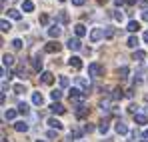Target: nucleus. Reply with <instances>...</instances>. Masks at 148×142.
Masks as SVG:
<instances>
[{
    "mask_svg": "<svg viewBox=\"0 0 148 142\" xmlns=\"http://www.w3.org/2000/svg\"><path fill=\"white\" fill-rule=\"evenodd\" d=\"M68 92H70V100H72V102H78V104H82V102L86 100V92H80L78 88H70Z\"/></svg>",
    "mask_w": 148,
    "mask_h": 142,
    "instance_id": "obj_1",
    "label": "nucleus"
},
{
    "mask_svg": "<svg viewBox=\"0 0 148 142\" xmlns=\"http://www.w3.org/2000/svg\"><path fill=\"white\" fill-rule=\"evenodd\" d=\"M102 72H104V66H102V64H98V62H92V64H88V74H90L92 78L100 76Z\"/></svg>",
    "mask_w": 148,
    "mask_h": 142,
    "instance_id": "obj_2",
    "label": "nucleus"
},
{
    "mask_svg": "<svg viewBox=\"0 0 148 142\" xmlns=\"http://www.w3.org/2000/svg\"><path fill=\"white\" fill-rule=\"evenodd\" d=\"M102 38H104V28H94V30L90 32V40H92V42H98Z\"/></svg>",
    "mask_w": 148,
    "mask_h": 142,
    "instance_id": "obj_3",
    "label": "nucleus"
},
{
    "mask_svg": "<svg viewBox=\"0 0 148 142\" xmlns=\"http://www.w3.org/2000/svg\"><path fill=\"white\" fill-rule=\"evenodd\" d=\"M66 46L70 48V50H80L82 48V42H80V38H68V42H66Z\"/></svg>",
    "mask_w": 148,
    "mask_h": 142,
    "instance_id": "obj_4",
    "label": "nucleus"
},
{
    "mask_svg": "<svg viewBox=\"0 0 148 142\" xmlns=\"http://www.w3.org/2000/svg\"><path fill=\"white\" fill-rule=\"evenodd\" d=\"M60 32H62V28H60L58 24L48 26V36H50V38H58V36H60Z\"/></svg>",
    "mask_w": 148,
    "mask_h": 142,
    "instance_id": "obj_5",
    "label": "nucleus"
},
{
    "mask_svg": "<svg viewBox=\"0 0 148 142\" xmlns=\"http://www.w3.org/2000/svg\"><path fill=\"white\" fill-rule=\"evenodd\" d=\"M46 52H48V54H58V52H60V44L54 42V40L48 42V44H46Z\"/></svg>",
    "mask_w": 148,
    "mask_h": 142,
    "instance_id": "obj_6",
    "label": "nucleus"
},
{
    "mask_svg": "<svg viewBox=\"0 0 148 142\" xmlns=\"http://www.w3.org/2000/svg\"><path fill=\"white\" fill-rule=\"evenodd\" d=\"M68 64L72 66L74 70H80V68H82V60H80L78 56H70V58H68Z\"/></svg>",
    "mask_w": 148,
    "mask_h": 142,
    "instance_id": "obj_7",
    "label": "nucleus"
},
{
    "mask_svg": "<svg viewBox=\"0 0 148 142\" xmlns=\"http://www.w3.org/2000/svg\"><path fill=\"white\" fill-rule=\"evenodd\" d=\"M50 110H52L54 114H64V112H66V108H64L60 102H52V104H50Z\"/></svg>",
    "mask_w": 148,
    "mask_h": 142,
    "instance_id": "obj_8",
    "label": "nucleus"
},
{
    "mask_svg": "<svg viewBox=\"0 0 148 142\" xmlns=\"http://www.w3.org/2000/svg\"><path fill=\"white\" fill-rule=\"evenodd\" d=\"M40 80H42L44 84H52V82H54V74H52V72H40Z\"/></svg>",
    "mask_w": 148,
    "mask_h": 142,
    "instance_id": "obj_9",
    "label": "nucleus"
},
{
    "mask_svg": "<svg viewBox=\"0 0 148 142\" xmlns=\"http://www.w3.org/2000/svg\"><path fill=\"white\" fill-rule=\"evenodd\" d=\"M74 34H76V38H82V36L86 34V26H84V24H76V26H74Z\"/></svg>",
    "mask_w": 148,
    "mask_h": 142,
    "instance_id": "obj_10",
    "label": "nucleus"
},
{
    "mask_svg": "<svg viewBox=\"0 0 148 142\" xmlns=\"http://www.w3.org/2000/svg\"><path fill=\"white\" fill-rule=\"evenodd\" d=\"M86 114H88V108H86L84 104H78V106H76V118H84Z\"/></svg>",
    "mask_w": 148,
    "mask_h": 142,
    "instance_id": "obj_11",
    "label": "nucleus"
},
{
    "mask_svg": "<svg viewBox=\"0 0 148 142\" xmlns=\"http://www.w3.org/2000/svg\"><path fill=\"white\" fill-rule=\"evenodd\" d=\"M42 102H44V98L40 92H32V104L34 106H42Z\"/></svg>",
    "mask_w": 148,
    "mask_h": 142,
    "instance_id": "obj_12",
    "label": "nucleus"
},
{
    "mask_svg": "<svg viewBox=\"0 0 148 142\" xmlns=\"http://www.w3.org/2000/svg\"><path fill=\"white\" fill-rule=\"evenodd\" d=\"M2 66H14V56H10V54H4L2 56Z\"/></svg>",
    "mask_w": 148,
    "mask_h": 142,
    "instance_id": "obj_13",
    "label": "nucleus"
},
{
    "mask_svg": "<svg viewBox=\"0 0 148 142\" xmlns=\"http://www.w3.org/2000/svg\"><path fill=\"white\" fill-rule=\"evenodd\" d=\"M126 30H128V32H138V30H140V22L130 20V22H128V26H126Z\"/></svg>",
    "mask_w": 148,
    "mask_h": 142,
    "instance_id": "obj_14",
    "label": "nucleus"
},
{
    "mask_svg": "<svg viewBox=\"0 0 148 142\" xmlns=\"http://www.w3.org/2000/svg\"><path fill=\"white\" fill-rule=\"evenodd\" d=\"M132 58H134L136 62H142V60L146 58V52H144V50H134V54H132Z\"/></svg>",
    "mask_w": 148,
    "mask_h": 142,
    "instance_id": "obj_15",
    "label": "nucleus"
},
{
    "mask_svg": "<svg viewBox=\"0 0 148 142\" xmlns=\"http://www.w3.org/2000/svg\"><path fill=\"white\" fill-rule=\"evenodd\" d=\"M22 10L24 12H32L34 10V2L32 0H22Z\"/></svg>",
    "mask_w": 148,
    "mask_h": 142,
    "instance_id": "obj_16",
    "label": "nucleus"
},
{
    "mask_svg": "<svg viewBox=\"0 0 148 142\" xmlns=\"http://www.w3.org/2000/svg\"><path fill=\"white\" fill-rule=\"evenodd\" d=\"M48 126H52L54 130H62V122L56 118H48Z\"/></svg>",
    "mask_w": 148,
    "mask_h": 142,
    "instance_id": "obj_17",
    "label": "nucleus"
},
{
    "mask_svg": "<svg viewBox=\"0 0 148 142\" xmlns=\"http://www.w3.org/2000/svg\"><path fill=\"white\" fill-rule=\"evenodd\" d=\"M134 122L136 124H148V116H144V114H134Z\"/></svg>",
    "mask_w": 148,
    "mask_h": 142,
    "instance_id": "obj_18",
    "label": "nucleus"
},
{
    "mask_svg": "<svg viewBox=\"0 0 148 142\" xmlns=\"http://www.w3.org/2000/svg\"><path fill=\"white\" fill-rule=\"evenodd\" d=\"M14 128H16V132H26V130H28V124H26L24 120H20V122L14 124Z\"/></svg>",
    "mask_w": 148,
    "mask_h": 142,
    "instance_id": "obj_19",
    "label": "nucleus"
},
{
    "mask_svg": "<svg viewBox=\"0 0 148 142\" xmlns=\"http://www.w3.org/2000/svg\"><path fill=\"white\" fill-rule=\"evenodd\" d=\"M78 84H80V86H82V88H84L86 92L90 90V80H86V78H82V76H78Z\"/></svg>",
    "mask_w": 148,
    "mask_h": 142,
    "instance_id": "obj_20",
    "label": "nucleus"
},
{
    "mask_svg": "<svg viewBox=\"0 0 148 142\" xmlns=\"http://www.w3.org/2000/svg\"><path fill=\"white\" fill-rule=\"evenodd\" d=\"M116 132H118V134H128V126H126L124 122H118V124H116Z\"/></svg>",
    "mask_w": 148,
    "mask_h": 142,
    "instance_id": "obj_21",
    "label": "nucleus"
},
{
    "mask_svg": "<svg viewBox=\"0 0 148 142\" xmlns=\"http://www.w3.org/2000/svg\"><path fill=\"white\" fill-rule=\"evenodd\" d=\"M8 16H10L12 20H20V16H22V14H20L16 8H10V10H8Z\"/></svg>",
    "mask_w": 148,
    "mask_h": 142,
    "instance_id": "obj_22",
    "label": "nucleus"
},
{
    "mask_svg": "<svg viewBox=\"0 0 148 142\" xmlns=\"http://www.w3.org/2000/svg\"><path fill=\"white\" fill-rule=\"evenodd\" d=\"M16 112H18V110L10 108V110H6V112H4V118H6V120H14V118H16Z\"/></svg>",
    "mask_w": 148,
    "mask_h": 142,
    "instance_id": "obj_23",
    "label": "nucleus"
},
{
    "mask_svg": "<svg viewBox=\"0 0 148 142\" xmlns=\"http://www.w3.org/2000/svg\"><path fill=\"white\" fill-rule=\"evenodd\" d=\"M126 46H130V48H136V46H138V38H136V36L132 34V36L128 38V42H126Z\"/></svg>",
    "mask_w": 148,
    "mask_h": 142,
    "instance_id": "obj_24",
    "label": "nucleus"
},
{
    "mask_svg": "<svg viewBox=\"0 0 148 142\" xmlns=\"http://www.w3.org/2000/svg\"><path fill=\"white\" fill-rule=\"evenodd\" d=\"M108 128H110V126H108V122H106V120L98 122V130L102 132V134H106V132H108Z\"/></svg>",
    "mask_w": 148,
    "mask_h": 142,
    "instance_id": "obj_25",
    "label": "nucleus"
},
{
    "mask_svg": "<svg viewBox=\"0 0 148 142\" xmlns=\"http://www.w3.org/2000/svg\"><path fill=\"white\" fill-rule=\"evenodd\" d=\"M0 28H2V32H10L12 30V24L8 22V20H2L0 22Z\"/></svg>",
    "mask_w": 148,
    "mask_h": 142,
    "instance_id": "obj_26",
    "label": "nucleus"
},
{
    "mask_svg": "<svg viewBox=\"0 0 148 142\" xmlns=\"http://www.w3.org/2000/svg\"><path fill=\"white\" fill-rule=\"evenodd\" d=\"M50 98H52L54 102H58V100L62 98V90H52V92H50Z\"/></svg>",
    "mask_w": 148,
    "mask_h": 142,
    "instance_id": "obj_27",
    "label": "nucleus"
},
{
    "mask_svg": "<svg viewBox=\"0 0 148 142\" xmlns=\"http://www.w3.org/2000/svg\"><path fill=\"white\" fill-rule=\"evenodd\" d=\"M28 110H30V108H28L26 102H20V104H18V112H20V114H28Z\"/></svg>",
    "mask_w": 148,
    "mask_h": 142,
    "instance_id": "obj_28",
    "label": "nucleus"
},
{
    "mask_svg": "<svg viewBox=\"0 0 148 142\" xmlns=\"http://www.w3.org/2000/svg\"><path fill=\"white\" fill-rule=\"evenodd\" d=\"M112 36H114V28L112 26H106L104 28V38H112Z\"/></svg>",
    "mask_w": 148,
    "mask_h": 142,
    "instance_id": "obj_29",
    "label": "nucleus"
},
{
    "mask_svg": "<svg viewBox=\"0 0 148 142\" xmlns=\"http://www.w3.org/2000/svg\"><path fill=\"white\" fill-rule=\"evenodd\" d=\"M14 94H22V92H26V88H24V84H14Z\"/></svg>",
    "mask_w": 148,
    "mask_h": 142,
    "instance_id": "obj_30",
    "label": "nucleus"
},
{
    "mask_svg": "<svg viewBox=\"0 0 148 142\" xmlns=\"http://www.w3.org/2000/svg\"><path fill=\"white\" fill-rule=\"evenodd\" d=\"M128 66H120V68H118V76H120V78H126V76H128Z\"/></svg>",
    "mask_w": 148,
    "mask_h": 142,
    "instance_id": "obj_31",
    "label": "nucleus"
},
{
    "mask_svg": "<svg viewBox=\"0 0 148 142\" xmlns=\"http://www.w3.org/2000/svg\"><path fill=\"white\" fill-rule=\"evenodd\" d=\"M60 86H62V88H68V86H70L68 76H60Z\"/></svg>",
    "mask_w": 148,
    "mask_h": 142,
    "instance_id": "obj_32",
    "label": "nucleus"
},
{
    "mask_svg": "<svg viewBox=\"0 0 148 142\" xmlns=\"http://www.w3.org/2000/svg\"><path fill=\"white\" fill-rule=\"evenodd\" d=\"M100 108H102V112H108L110 110V100H102L100 102Z\"/></svg>",
    "mask_w": 148,
    "mask_h": 142,
    "instance_id": "obj_33",
    "label": "nucleus"
},
{
    "mask_svg": "<svg viewBox=\"0 0 148 142\" xmlns=\"http://www.w3.org/2000/svg\"><path fill=\"white\" fill-rule=\"evenodd\" d=\"M84 132L82 130H78V128H74V130H70V138H80Z\"/></svg>",
    "mask_w": 148,
    "mask_h": 142,
    "instance_id": "obj_34",
    "label": "nucleus"
},
{
    "mask_svg": "<svg viewBox=\"0 0 148 142\" xmlns=\"http://www.w3.org/2000/svg\"><path fill=\"white\" fill-rule=\"evenodd\" d=\"M12 48H14V50H20V48H22V40H20V38H14V40H12Z\"/></svg>",
    "mask_w": 148,
    "mask_h": 142,
    "instance_id": "obj_35",
    "label": "nucleus"
},
{
    "mask_svg": "<svg viewBox=\"0 0 148 142\" xmlns=\"http://www.w3.org/2000/svg\"><path fill=\"white\" fill-rule=\"evenodd\" d=\"M34 70H42V58H34Z\"/></svg>",
    "mask_w": 148,
    "mask_h": 142,
    "instance_id": "obj_36",
    "label": "nucleus"
},
{
    "mask_svg": "<svg viewBox=\"0 0 148 142\" xmlns=\"http://www.w3.org/2000/svg\"><path fill=\"white\" fill-rule=\"evenodd\" d=\"M122 96H124V90L116 88V90H114V94H112V98H114V100H118V98H122Z\"/></svg>",
    "mask_w": 148,
    "mask_h": 142,
    "instance_id": "obj_37",
    "label": "nucleus"
},
{
    "mask_svg": "<svg viewBox=\"0 0 148 142\" xmlns=\"http://www.w3.org/2000/svg\"><path fill=\"white\" fill-rule=\"evenodd\" d=\"M58 20H60L62 24H66V22H68V14H66V12H60V16H58Z\"/></svg>",
    "mask_w": 148,
    "mask_h": 142,
    "instance_id": "obj_38",
    "label": "nucleus"
},
{
    "mask_svg": "<svg viewBox=\"0 0 148 142\" xmlns=\"http://www.w3.org/2000/svg\"><path fill=\"white\" fill-rule=\"evenodd\" d=\"M114 18H116V20L120 22V20H122V18H124V14H122V12H120V10H114Z\"/></svg>",
    "mask_w": 148,
    "mask_h": 142,
    "instance_id": "obj_39",
    "label": "nucleus"
},
{
    "mask_svg": "<svg viewBox=\"0 0 148 142\" xmlns=\"http://www.w3.org/2000/svg\"><path fill=\"white\" fill-rule=\"evenodd\" d=\"M48 14H40V24H48Z\"/></svg>",
    "mask_w": 148,
    "mask_h": 142,
    "instance_id": "obj_40",
    "label": "nucleus"
},
{
    "mask_svg": "<svg viewBox=\"0 0 148 142\" xmlns=\"http://www.w3.org/2000/svg\"><path fill=\"white\" fill-rule=\"evenodd\" d=\"M136 108H138V106H134V104H130V106H128V112H130V114H138V112H136Z\"/></svg>",
    "mask_w": 148,
    "mask_h": 142,
    "instance_id": "obj_41",
    "label": "nucleus"
},
{
    "mask_svg": "<svg viewBox=\"0 0 148 142\" xmlns=\"http://www.w3.org/2000/svg\"><path fill=\"white\" fill-rule=\"evenodd\" d=\"M92 130H94L92 124H84V132H92Z\"/></svg>",
    "mask_w": 148,
    "mask_h": 142,
    "instance_id": "obj_42",
    "label": "nucleus"
},
{
    "mask_svg": "<svg viewBox=\"0 0 148 142\" xmlns=\"http://www.w3.org/2000/svg\"><path fill=\"white\" fill-rule=\"evenodd\" d=\"M84 2H86V0H72L74 6H84Z\"/></svg>",
    "mask_w": 148,
    "mask_h": 142,
    "instance_id": "obj_43",
    "label": "nucleus"
},
{
    "mask_svg": "<svg viewBox=\"0 0 148 142\" xmlns=\"http://www.w3.org/2000/svg\"><path fill=\"white\" fill-rule=\"evenodd\" d=\"M124 4H128V6H134V4H138V0H124Z\"/></svg>",
    "mask_w": 148,
    "mask_h": 142,
    "instance_id": "obj_44",
    "label": "nucleus"
},
{
    "mask_svg": "<svg viewBox=\"0 0 148 142\" xmlns=\"http://www.w3.org/2000/svg\"><path fill=\"white\" fill-rule=\"evenodd\" d=\"M140 6H142L144 10H148V0H142V2H140Z\"/></svg>",
    "mask_w": 148,
    "mask_h": 142,
    "instance_id": "obj_45",
    "label": "nucleus"
},
{
    "mask_svg": "<svg viewBox=\"0 0 148 142\" xmlns=\"http://www.w3.org/2000/svg\"><path fill=\"white\" fill-rule=\"evenodd\" d=\"M142 20H144V22H148V10H144V12H142Z\"/></svg>",
    "mask_w": 148,
    "mask_h": 142,
    "instance_id": "obj_46",
    "label": "nucleus"
},
{
    "mask_svg": "<svg viewBox=\"0 0 148 142\" xmlns=\"http://www.w3.org/2000/svg\"><path fill=\"white\" fill-rule=\"evenodd\" d=\"M126 96H128V98H132V96H134V90H132V88H130V90H126Z\"/></svg>",
    "mask_w": 148,
    "mask_h": 142,
    "instance_id": "obj_47",
    "label": "nucleus"
},
{
    "mask_svg": "<svg viewBox=\"0 0 148 142\" xmlns=\"http://www.w3.org/2000/svg\"><path fill=\"white\" fill-rule=\"evenodd\" d=\"M114 4H118V6H120V4H124V0H114Z\"/></svg>",
    "mask_w": 148,
    "mask_h": 142,
    "instance_id": "obj_48",
    "label": "nucleus"
},
{
    "mask_svg": "<svg viewBox=\"0 0 148 142\" xmlns=\"http://www.w3.org/2000/svg\"><path fill=\"white\" fill-rule=\"evenodd\" d=\"M144 42L148 44V32H144Z\"/></svg>",
    "mask_w": 148,
    "mask_h": 142,
    "instance_id": "obj_49",
    "label": "nucleus"
},
{
    "mask_svg": "<svg viewBox=\"0 0 148 142\" xmlns=\"http://www.w3.org/2000/svg\"><path fill=\"white\" fill-rule=\"evenodd\" d=\"M144 138H148V128H146V130H144Z\"/></svg>",
    "mask_w": 148,
    "mask_h": 142,
    "instance_id": "obj_50",
    "label": "nucleus"
},
{
    "mask_svg": "<svg viewBox=\"0 0 148 142\" xmlns=\"http://www.w3.org/2000/svg\"><path fill=\"white\" fill-rule=\"evenodd\" d=\"M100 2H108V0H100Z\"/></svg>",
    "mask_w": 148,
    "mask_h": 142,
    "instance_id": "obj_51",
    "label": "nucleus"
},
{
    "mask_svg": "<svg viewBox=\"0 0 148 142\" xmlns=\"http://www.w3.org/2000/svg\"><path fill=\"white\" fill-rule=\"evenodd\" d=\"M60 2H66V0H60Z\"/></svg>",
    "mask_w": 148,
    "mask_h": 142,
    "instance_id": "obj_52",
    "label": "nucleus"
},
{
    "mask_svg": "<svg viewBox=\"0 0 148 142\" xmlns=\"http://www.w3.org/2000/svg\"><path fill=\"white\" fill-rule=\"evenodd\" d=\"M142 142H148V140H142Z\"/></svg>",
    "mask_w": 148,
    "mask_h": 142,
    "instance_id": "obj_53",
    "label": "nucleus"
},
{
    "mask_svg": "<svg viewBox=\"0 0 148 142\" xmlns=\"http://www.w3.org/2000/svg\"><path fill=\"white\" fill-rule=\"evenodd\" d=\"M2 2H4V0H2Z\"/></svg>",
    "mask_w": 148,
    "mask_h": 142,
    "instance_id": "obj_54",
    "label": "nucleus"
},
{
    "mask_svg": "<svg viewBox=\"0 0 148 142\" xmlns=\"http://www.w3.org/2000/svg\"><path fill=\"white\" fill-rule=\"evenodd\" d=\"M146 82H148V80H146Z\"/></svg>",
    "mask_w": 148,
    "mask_h": 142,
    "instance_id": "obj_55",
    "label": "nucleus"
},
{
    "mask_svg": "<svg viewBox=\"0 0 148 142\" xmlns=\"http://www.w3.org/2000/svg\"><path fill=\"white\" fill-rule=\"evenodd\" d=\"M38 142H40V140H38Z\"/></svg>",
    "mask_w": 148,
    "mask_h": 142,
    "instance_id": "obj_56",
    "label": "nucleus"
}]
</instances>
